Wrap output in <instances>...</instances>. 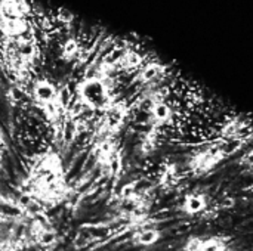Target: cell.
<instances>
[{"mask_svg": "<svg viewBox=\"0 0 253 251\" xmlns=\"http://www.w3.org/2000/svg\"><path fill=\"white\" fill-rule=\"evenodd\" d=\"M236 142H221V141H212L211 143L199 148L194 151L188 161H187V169L194 178H202L209 173H212L221 163H224L233 151H230V145Z\"/></svg>", "mask_w": 253, "mask_h": 251, "instance_id": "obj_1", "label": "cell"}, {"mask_svg": "<svg viewBox=\"0 0 253 251\" xmlns=\"http://www.w3.org/2000/svg\"><path fill=\"white\" fill-rule=\"evenodd\" d=\"M79 102L89 109H99L110 102V89L102 77H86L77 87Z\"/></svg>", "mask_w": 253, "mask_h": 251, "instance_id": "obj_2", "label": "cell"}, {"mask_svg": "<svg viewBox=\"0 0 253 251\" xmlns=\"http://www.w3.org/2000/svg\"><path fill=\"white\" fill-rule=\"evenodd\" d=\"M150 120H151V129L154 130H160L165 126H169L173 123V108L169 105V102L166 101L165 95L162 92H156L150 96Z\"/></svg>", "mask_w": 253, "mask_h": 251, "instance_id": "obj_3", "label": "cell"}, {"mask_svg": "<svg viewBox=\"0 0 253 251\" xmlns=\"http://www.w3.org/2000/svg\"><path fill=\"white\" fill-rule=\"evenodd\" d=\"M184 251H231V240L224 235H208V237H190Z\"/></svg>", "mask_w": 253, "mask_h": 251, "instance_id": "obj_4", "label": "cell"}, {"mask_svg": "<svg viewBox=\"0 0 253 251\" xmlns=\"http://www.w3.org/2000/svg\"><path fill=\"white\" fill-rule=\"evenodd\" d=\"M209 207H211L209 195L206 192L200 191V189H194V191L187 192L182 197L179 210L185 216L194 217V216H202V215L208 213Z\"/></svg>", "mask_w": 253, "mask_h": 251, "instance_id": "obj_5", "label": "cell"}, {"mask_svg": "<svg viewBox=\"0 0 253 251\" xmlns=\"http://www.w3.org/2000/svg\"><path fill=\"white\" fill-rule=\"evenodd\" d=\"M168 72V65L157 62V61H151L144 64L139 70H138V75L136 80L142 84H153L159 80H162Z\"/></svg>", "mask_w": 253, "mask_h": 251, "instance_id": "obj_6", "label": "cell"}, {"mask_svg": "<svg viewBox=\"0 0 253 251\" xmlns=\"http://www.w3.org/2000/svg\"><path fill=\"white\" fill-rule=\"evenodd\" d=\"M56 93H58V89L49 80H37L34 83V87H33L34 99L43 107L53 104L56 99Z\"/></svg>", "mask_w": 253, "mask_h": 251, "instance_id": "obj_7", "label": "cell"}, {"mask_svg": "<svg viewBox=\"0 0 253 251\" xmlns=\"http://www.w3.org/2000/svg\"><path fill=\"white\" fill-rule=\"evenodd\" d=\"M160 240H162V231L157 229L156 226L147 225V222L142 223L133 235V243L141 247H151L157 244Z\"/></svg>", "mask_w": 253, "mask_h": 251, "instance_id": "obj_8", "label": "cell"}, {"mask_svg": "<svg viewBox=\"0 0 253 251\" xmlns=\"http://www.w3.org/2000/svg\"><path fill=\"white\" fill-rule=\"evenodd\" d=\"M30 12V6L25 1H1L0 13L1 18H18L24 19V16Z\"/></svg>", "mask_w": 253, "mask_h": 251, "instance_id": "obj_9", "label": "cell"}, {"mask_svg": "<svg viewBox=\"0 0 253 251\" xmlns=\"http://www.w3.org/2000/svg\"><path fill=\"white\" fill-rule=\"evenodd\" d=\"M181 175H179V170H178V166L175 163H166L163 166V170L160 173V186L165 188V189H173L179 180H181Z\"/></svg>", "mask_w": 253, "mask_h": 251, "instance_id": "obj_10", "label": "cell"}, {"mask_svg": "<svg viewBox=\"0 0 253 251\" xmlns=\"http://www.w3.org/2000/svg\"><path fill=\"white\" fill-rule=\"evenodd\" d=\"M1 28L9 37H21L27 30V22L18 18H1Z\"/></svg>", "mask_w": 253, "mask_h": 251, "instance_id": "obj_11", "label": "cell"}, {"mask_svg": "<svg viewBox=\"0 0 253 251\" xmlns=\"http://www.w3.org/2000/svg\"><path fill=\"white\" fill-rule=\"evenodd\" d=\"M120 65L126 70H139L144 65V58L136 50L127 49V50H125V55L120 61Z\"/></svg>", "mask_w": 253, "mask_h": 251, "instance_id": "obj_12", "label": "cell"}, {"mask_svg": "<svg viewBox=\"0 0 253 251\" xmlns=\"http://www.w3.org/2000/svg\"><path fill=\"white\" fill-rule=\"evenodd\" d=\"M55 104L59 107V109H70V107L73 105V93L68 86L58 89Z\"/></svg>", "mask_w": 253, "mask_h": 251, "instance_id": "obj_13", "label": "cell"}, {"mask_svg": "<svg viewBox=\"0 0 253 251\" xmlns=\"http://www.w3.org/2000/svg\"><path fill=\"white\" fill-rule=\"evenodd\" d=\"M79 52H80V44L76 38H68L62 44V58L65 61H71V59L77 58Z\"/></svg>", "mask_w": 253, "mask_h": 251, "instance_id": "obj_14", "label": "cell"}, {"mask_svg": "<svg viewBox=\"0 0 253 251\" xmlns=\"http://www.w3.org/2000/svg\"><path fill=\"white\" fill-rule=\"evenodd\" d=\"M58 241V235L52 229H42L37 235V243L43 247H52Z\"/></svg>", "mask_w": 253, "mask_h": 251, "instance_id": "obj_15", "label": "cell"}, {"mask_svg": "<svg viewBox=\"0 0 253 251\" xmlns=\"http://www.w3.org/2000/svg\"><path fill=\"white\" fill-rule=\"evenodd\" d=\"M18 50H19V55L24 58V59H31L36 53V46L31 43V41H19V46H18Z\"/></svg>", "mask_w": 253, "mask_h": 251, "instance_id": "obj_16", "label": "cell"}, {"mask_svg": "<svg viewBox=\"0 0 253 251\" xmlns=\"http://www.w3.org/2000/svg\"><path fill=\"white\" fill-rule=\"evenodd\" d=\"M58 19L62 22H70V21H73V13L67 9H61L58 13Z\"/></svg>", "mask_w": 253, "mask_h": 251, "instance_id": "obj_17", "label": "cell"}, {"mask_svg": "<svg viewBox=\"0 0 253 251\" xmlns=\"http://www.w3.org/2000/svg\"><path fill=\"white\" fill-rule=\"evenodd\" d=\"M3 142H4V139H3V133H1V130H0V146L3 145Z\"/></svg>", "mask_w": 253, "mask_h": 251, "instance_id": "obj_18", "label": "cell"}]
</instances>
